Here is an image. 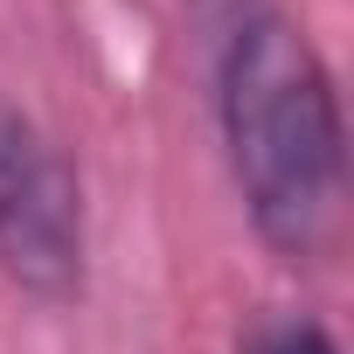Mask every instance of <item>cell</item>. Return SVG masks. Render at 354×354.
<instances>
[{"mask_svg": "<svg viewBox=\"0 0 354 354\" xmlns=\"http://www.w3.org/2000/svg\"><path fill=\"white\" fill-rule=\"evenodd\" d=\"M0 271L42 306L84 292V174L0 91Z\"/></svg>", "mask_w": 354, "mask_h": 354, "instance_id": "obj_2", "label": "cell"}, {"mask_svg": "<svg viewBox=\"0 0 354 354\" xmlns=\"http://www.w3.org/2000/svg\"><path fill=\"white\" fill-rule=\"evenodd\" d=\"M216 118L257 236L285 257H326L347 223L340 91L313 35L271 0L236 8L223 28Z\"/></svg>", "mask_w": 354, "mask_h": 354, "instance_id": "obj_1", "label": "cell"}, {"mask_svg": "<svg viewBox=\"0 0 354 354\" xmlns=\"http://www.w3.org/2000/svg\"><path fill=\"white\" fill-rule=\"evenodd\" d=\"M236 354H340V340L313 313H264V319L243 326Z\"/></svg>", "mask_w": 354, "mask_h": 354, "instance_id": "obj_3", "label": "cell"}]
</instances>
